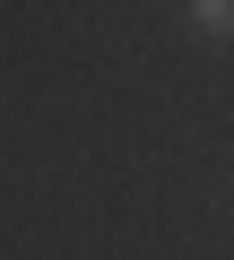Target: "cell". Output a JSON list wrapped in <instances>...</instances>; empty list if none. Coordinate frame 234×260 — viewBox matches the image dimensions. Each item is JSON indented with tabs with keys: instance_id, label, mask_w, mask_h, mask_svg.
<instances>
[{
	"instance_id": "obj_1",
	"label": "cell",
	"mask_w": 234,
	"mask_h": 260,
	"mask_svg": "<svg viewBox=\"0 0 234 260\" xmlns=\"http://www.w3.org/2000/svg\"><path fill=\"white\" fill-rule=\"evenodd\" d=\"M182 18H191L199 35H217V44H225V35H234V0H191Z\"/></svg>"
}]
</instances>
